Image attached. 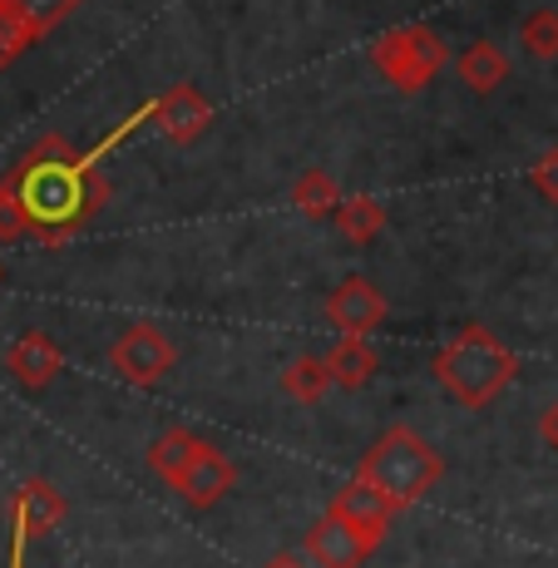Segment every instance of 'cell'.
Returning a JSON list of instances; mask_svg holds the SVG:
<instances>
[{
  "mask_svg": "<svg viewBox=\"0 0 558 568\" xmlns=\"http://www.w3.org/2000/svg\"><path fill=\"white\" fill-rule=\"evenodd\" d=\"M104 159L74 154L64 139H40L16 173L0 183V237H45L64 243L109 199Z\"/></svg>",
  "mask_w": 558,
  "mask_h": 568,
  "instance_id": "6da1fadb",
  "label": "cell"
},
{
  "mask_svg": "<svg viewBox=\"0 0 558 568\" xmlns=\"http://www.w3.org/2000/svg\"><path fill=\"white\" fill-rule=\"evenodd\" d=\"M430 371L465 410H485L514 386V376H519V356H514L489 326L469 322V326H459L440 352H435Z\"/></svg>",
  "mask_w": 558,
  "mask_h": 568,
  "instance_id": "7a4b0ae2",
  "label": "cell"
},
{
  "mask_svg": "<svg viewBox=\"0 0 558 568\" xmlns=\"http://www.w3.org/2000/svg\"><path fill=\"white\" fill-rule=\"evenodd\" d=\"M356 475H366L396 509H410L445 479V455L435 445H425L420 430H410V425H390L366 450Z\"/></svg>",
  "mask_w": 558,
  "mask_h": 568,
  "instance_id": "3957f363",
  "label": "cell"
},
{
  "mask_svg": "<svg viewBox=\"0 0 558 568\" xmlns=\"http://www.w3.org/2000/svg\"><path fill=\"white\" fill-rule=\"evenodd\" d=\"M371 64H376V74L390 90L420 94L425 84L450 64V45H445V36L430 26H396L371 45Z\"/></svg>",
  "mask_w": 558,
  "mask_h": 568,
  "instance_id": "277c9868",
  "label": "cell"
},
{
  "mask_svg": "<svg viewBox=\"0 0 558 568\" xmlns=\"http://www.w3.org/2000/svg\"><path fill=\"white\" fill-rule=\"evenodd\" d=\"M179 366V346L169 332H159L153 322H134L114 346H109V371H114L124 386H159L169 371Z\"/></svg>",
  "mask_w": 558,
  "mask_h": 568,
  "instance_id": "5b68a950",
  "label": "cell"
},
{
  "mask_svg": "<svg viewBox=\"0 0 558 568\" xmlns=\"http://www.w3.org/2000/svg\"><path fill=\"white\" fill-rule=\"evenodd\" d=\"M302 549H306V559H312V568H361L381 549V539H371V534L356 529L342 509L326 505V515L306 529Z\"/></svg>",
  "mask_w": 558,
  "mask_h": 568,
  "instance_id": "8992f818",
  "label": "cell"
},
{
  "mask_svg": "<svg viewBox=\"0 0 558 568\" xmlns=\"http://www.w3.org/2000/svg\"><path fill=\"white\" fill-rule=\"evenodd\" d=\"M153 129L173 144H193L199 134L213 129V100L193 80H173L169 90L153 100Z\"/></svg>",
  "mask_w": 558,
  "mask_h": 568,
  "instance_id": "52a82bcc",
  "label": "cell"
},
{
  "mask_svg": "<svg viewBox=\"0 0 558 568\" xmlns=\"http://www.w3.org/2000/svg\"><path fill=\"white\" fill-rule=\"evenodd\" d=\"M386 312H390V302L381 297V287L371 277H356V272L346 282H336V292L326 297V322L342 336H371L386 322Z\"/></svg>",
  "mask_w": 558,
  "mask_h": 568,
  "instance_id": "ba28073f",
  "label": "cell"
},
{
  "mask_svg": "<svg viewBox=\"0 0 558 568\" xmlns=\"http://www.w3.org/2000/svg\"><path fill=\"white\" fill-rule=\"evenodd\" d=\"M233 479H237V465L227 460L223 450H213V445L203 440V450L193 455L189 469H183L179 479H173V489H179L193 509H207V505H217V499L233 489Z\"/></svg>",
  "mask_w": 558,
  "mask_h": 568,
  "instance_id": "9c48e42d",
  "label": "cell"
},
{
  "mask_svg": "<svg viewBox=\"0 0 558 568\" xmlns=\"http://www.w3.org/2000/svg\"><path fill=\"white\" fill-rule=\"evenodd\" d=\"M332 509H342L346 519L356 524V529H366L371 539H386V529H390V519L400 515L396 505H390L386 495H381L376 485H371L366 475H356V479H346L342 489L332 495Z\"/></svg>",
  "mask_w": 558,
  "mask_h": 568,
  "instance_id": "30bf717a",
  "label": "cell"
},
{
  "mask_svg": "<svg viewBox=\"0 0 558 568\" xmlns=\"http://www.w3.org/2000/svg\"><path fill=\"white\" fill-rule=\"evenodd\" d=\"M455 74L469 94H495L509 80V54L495 40H475V45H465L455 54Z\"/></svg>",
  "mask_w": 558,
  "mask_h": 568,
  "instance_id": "8fae6325",
  "label": "cell"
},
{
  "mask_svg": "<svg viewBox=\"0 0 558 568\" xmlns=\"http://www.w3.org/2000/svg\"><path fill=\"white\" fill-rule=\"evenodd\" d=\"M332 223H336V233H342L346 243L366 247V243H376V237L386 233V203L371 199V193H346L342 207L332 213Z\"/></svg>",
  "mask_w": 558,
  "mask_h": 568,
  "instance_id": "7c38bea8",
  "label": "cell"
},
{
  "mask_svg": "<svg viewBox=\"0 0 558 568\" xmlns=\"http://www.w3.org/2000/svg\"><path fill=\"white\" fill-rule=\"evenodd\" d=\"M332 371H326V356L316 352H302L292 356L287 371H282V390H287V400H297V406H316V400L332 396Z\"/></svg>",
  "mask_w": 558,
  "mask_h": 568,
  "instance_id": "4fadbf2b",
  "label": "cell"
},
{
  "mask_svg": "<svg viewBox=\"0 0 558 568\" xmlns=\"http://www.w3.org/2000/svg\"><path fill=\"white\" fill-rule=\"evenodd\" d=\"M326 371L342 390H361L371 376H376V352H371L366 336H342V342L326 352Z\"/></svg>",
  "mask_w": 558,
  "mask_h": 568,
  "instance_id": "5bb4252c",
  "label": "cell"
},
{
  "mask_svg": "<svg viewBox=\"0 0 558 568\" xmlns=\"http://www.w3.org/2000/svg\"><path fill=\"white\" fill-rule=\"evenodd\" d=\"M203 450V435L199 430H189V425H173V430H163L159 440L149 445V469L153 475H163L173 485V479L189 469V460Z\"/></svg>",
  "mask_w": 558,
  "mask_h": 568,
  "instance_id": "9a60e30c",
  "label": "cell"
},
{
  "mask_svg": "<svg viewBox=\"0 0 558 568\" xmlns=\"http://www.w3.org/2000/svg\"><path fill=\"white\" fill-rule=\"evenodd\" d=\"M342 183L332 179L326 169H306L297 183H292V207H297L302 217H312V223H322V217H332L336 207H342Z\"/></svg>",
  "mask_w": 558,
  "mask_h": 568,
  "instance_id": "2e32d148",
  "label": "cell"
},
{
  "mask_svg": "<svg viewBox=\"0 0 558 568\" xmlns=\"http://www.w3.org/2000/svg\"><path fill=\"white\" fill-rule=\"evenodd\" d=\"M10 366H16V376L26 381V386H45L54 371H60V346H54L50 336L30 332V336H20V342H16Z\"/></svg>",
  "mask_w": 558,
  "mask_h": 568,
  "instance_id": "e0dca14e",
  "label": "cell"
},
{
  "mask_svg": "<svg viewBox=\"0 0 558 568\" xmlns=\"http://www.w3.org/2000/svg\"><path fill=\"white\" fill-rule=\"evenodd\" d=\"M60 515H64V499L50 485H30L16 499V534H26V539L30 534H45L50 524H60Z\"/></svg>",
  "mask_w": 558,
  "mask_h": 568,
  "instance_id": "ac0fdd59",
  "label": "cell"
},
{
  "mask_svg": "<svg viewBox=\"0 0 558 568\" xmlns=\"http://www.w3.org/2000/svg\"><path fill=\"white\" fill-rule=\"evenodd\" d=\"M519 45L534 54V60H558V10L554 6H539L524 16L519 26Z\"/></svg>",
  "mask_w": 558,
  "mask_h": 568,
  "instance_id": "d6986e66",
  "label": "cell"
},
{
  "mask_svg": "<svg viewBox=\"0 0 558 568\" xmlns=\"http://www.w3.org/2000/svg\"><path fill=\"white\" fill-rule=\"evenodd\" d=\"M0 6H10L30 30H35V36H45V30L60 26V20L80 6V0H0Z\"/></svg>",
  "mask_w": 558,
  "mask_h": 568,
  "instance_id": "ffe728a7",
  "label": "cell"
},
{
  "mask_svg": "<svg viewBox=\"0 0 558 568\" xmlns=\"http://www.w3.org/2000/svg\"><path fill=\"white\" fill-rule=\"evenodd\" d=\"M30 40H35V30H30L26 20H20L10 6H0V64H10V60H16V54L26 50Z\"/></svg>",
  "mask_w": 558,
  "mask_h": 568,
  "instance_id": "44dd1931",
  "label": "cell"
},
{
  "mask_svg": "<svg viewBox=\"0 0 558 568\" xmlns=\"http://www.w3.org/2000/svg\"><path fill=\"white\" fill-rule=\"evenodd\" d=\"M529 183H534V193H539L544 203H558V149H549L539 163L529 169Z\"/></svg>",
  "mask_w": 558,
  "mask_h": 568,
  "instance_id": "7402d4cb",
  "label": "cell"
},
{
  "mask_svg": "<svg viewBox=\"0 0 558 568\" xmlns=\"http://www.w3.org/2000/svg\"><path fill=\"white\" fill-rule=\"evenodd\" d=\"M539 435H544V445L558 455V396L544 406V415H539Z\"/></svg>",
  "mask_w": 558,
  "mask_h": 568,
  "instance_id": "603a6c76",
  "label": "cell"
},
{
  "mask_svg": "<svg viewBox=\"0 0 558 568\" xmlns=\"http://www.w3.org/2000/svg\"><path fill=\"white\" fill-rule=\"evenodd\" d=\"M262 568H306V564L297 559V554H277V559H267Z\"/></svg>",
  "mask_w": 558,
  "mask_h": 568,
  "instance_id": "cb8c5ba5",
  "label": "cell"
}]
</instances>
